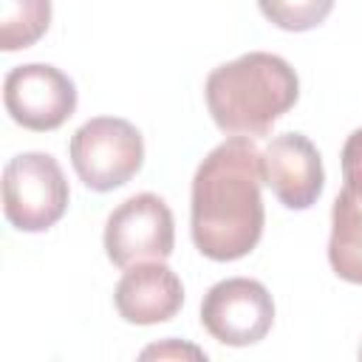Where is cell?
I'll use <instances>...</instances> for the list:
<instances>
[{"instance_id": "obj_11", "label": "cell", "mask_w": 362, "mask_h": 362, "mask_svg": "<svg viewBox=\"0 0 362 362\" xmlns=\"http://www.w3.org/2000/svg\"><path fill=\"white\" fill-rule=\"evenodd\" d=\"M51 23V0H0V48L34 45Z\"/></svg>"}, {"instance_id": "obj_14", "label": "cell", "mask_w": 362, "mask_h": 362, "mask_svg": "<svg viewBox=\"0 0 362 362\" xmlns=\"http://www.w3.org/2000/svg\"><path fill=\"white\" fill-rule=\"evenodd\" d=\"M359 359H362V345H359Z\"/></svg>"}, {"instance_id": "obj_8", "label": "cell", "mask_w": 362, "mask_h": 362, "mask_svg": "<svg viewBox=\"0 0 362 362\" xmlns=\"http://www.w3.org/2000/svg\"><path fill=\"white\" fill-rule=\"evenodd\" d=\"M328 263L337 277L362 286V127L342 144V189L331 209Z\"/></svg>"}, {"instance_id": "obj_4", "label": "cell", "mask_w": 362, "mask_h": 362, "mask_svg": "<svg viewBox=\"0 0 362 362\" xmlns=\"http://www.w3.org/2000/svg\"><path fill=\"white\" fill-rule=\"evenodd\" d=\"M68 181L48 153H20L3 170V212L20 232H45L68 209Z\"/></svg>"}, {"instance_id": "obj_7", "label": "cell", "mask_w": 362, "mask_h": 362, "mask_svg": "<svg viewBox=\"0 0 362 362\" xmlns=\"http://www.w3.org/2000/svg\"><path fill=\"white\" fill-rule=\"evenodd\" d=\"M3 102L8 116L37 133L57 130L76 110L74 82L48 62L17 65L6 74Z\"/></svg>"}, {"instance_id": "obj_5", "label": "cell", "mask_w": 362, "mask_h": 362, "mask_svg": "<svg viewBox=\"0 0 362 362\" xmlns=\"http://www.w3.org/2000/svg\"><path fill=\"white\" fill-rule=\"evenodd\" d=\"M175 246V223L170 206L153 195L139 192L122 201L105 223V252L113 266L127 269L147 260H167Z\"/></svg>"}, {"instance_id": "obj_1", "label": "cell", "mask_w": 362, "mask_h": 362, "mask_svg": "<svg viewBox=\"0 0 362 362\" xmlns=\"http://www.w3.org/2000/svg\"><path fill=\"white\" fill-rule=\"evenodd\" d=\"M263 167L249 136H229L198 164L189 198L195 249L218 263L246 257L263 235Z\"/></svg>"}, {"instance_id": "obj_12", "label": "cell", "mask_w": 362, "mask_h": 362, "mask_svg": "<svg viewBox=\"0 0 362 362\" xmlns=\"http://www.w3.org/2000/svg\"><path fill=\"white\" fill-rule=\"evenodd\" d=\"M263 17L283 31H311L334 8V0H257Z\"/></svg>"}, {"instance_id": "obj_10", "label": "cell", "mask_w": 362, "mask_h": 362, "mask_svg": "<svg viewBox=\"0 0 362 362\" xmlns=\"http://www.w3.org/2000/svg\"><path fill=\"white\" fill-rule=\"evenodd\" d=\"M116 311L124 322L156 325L173 320L184 305V286L164 260L127 266L113 291Z\"/></svg>"}, {"instance_id": "obj_2", "label": "cell", "mask_w": 362, "mask_h": 362, "mask_svg": "<svg viewBox=\"0 0 362 362\" xmlns=\"http://www.w3.org/2000/svg\"><path fill=\"white\" fill-rule=\"evenodd\" d=\"M212 122L229 136H266L300 96L294 68L266 51H249L218 65L204 85Z\"/></svg>"}, {"instance_id": "obj_13", "label": "cell", "mask_w": 362, "mask_h": 362, "mask_svg": "<svg viewBox=\"0 0 362 362\" xmlns=\"http://www.w3.org/2000/svg\"><path fill=\"white\" fill-rule=\"evenodd\" d=\"M141 356L144 359H150V356H192V359H206V354L204 351H198V348H192V345H178L175 339H167V342H161V345H153V348H147V351H141Z\"/></svg>"}, {"instance_id": "obj_6", "label": "cell", "mask_w": 362, "mask_h": 362, "mask_svg": "<svg viewBox=\"0 0 362 362\" xmlns=\"http://www.w3.org/2000/svg\"><path fill=\"white\" fill-rule=\"evenodd\" d=\"M274 322L269 288L252 277L215 283L201 300V325L223 345L243 348L260 342Z\"/></svg>"}, {"instance_id": "obj_3", "label": "cell", "mask_w": 362, "mask_h": 362, "mask_svg": "<svg viewBox=\"0 0 362 362\" xmlns=\"http://www.w3.org/2000/svg\"><path fill=\"white\" fill-rule=\"evenodd\" d=\"M71 164L88 189L107 192L127 184L144 161L141 133L119 116L88 119L68 144Z\"/></svg>"}, {"instance_id": "obj_9", "label": "cell", "mask_w": 362, "mask_h": 362, "mask_svg": "<svg viewBox=\"0 0 362 362\" xmlns=\"http://www.w3.org/2000/svg\"><path fill=\"white\" fill-rule=\"evenodd\" d=\"M260 167L263 184L288 209H308L322 195V158L311 139L303 133L272 136V141L260 153Z\"/></svg>"}]
</instances>
